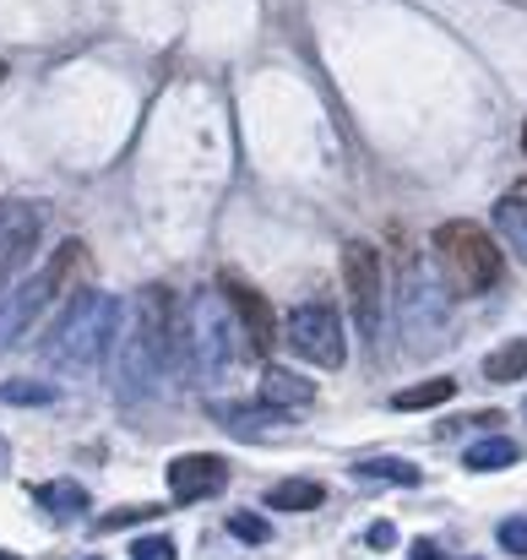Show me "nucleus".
<instances>
[{
  "label": "nucleus",
  "mask_w": 527,
  "mask_h": 560,
  "mask_svg": "<svg viewBox=\"0 0 527 560\" xmlns=\"http://www.w3.org/2000/svg\"><path fill=\"white\" fill-rule=\"evenodd\" d=\"M523 153H527V126H523Z\"/></svg>",
  "instance_id": "bb28decb"
},
{
  "label": "nucleus",
  "mask_w": 527,
  "mask_h": 560,
  "mask_svg": "<svg viewBox=\"0 0 527 560\" xmlns=\"http://www.w3.org/2000/svg\"><path fill=\"white\" fill-rule=\"evenodd\" d=\"M452 392H457L452 375H430V381H419V386H402V392L391 397V408H402V413H413V408H441Z\"/></svg>",
  "instance_id": "dca6fc26"
},
{
  "label": "nucleus",
  "mask_w": 527,
  "mask_h": 560,
  "mask_svg": "<svg viewBox=\"0 0 527 560\" xmlns=\"http://www.w3.org/2000/svg\"><path fill=\"white\" fill-rule=\"evenodd\" d=\"M484 375H490V381H501V386H506V381H523L527 375V338L501 343V349L484 360Z\"/></svg>",
  "instance_id": "a211bd4d"
},
{
  "label": "nucleus",
  "mask_w": 527,
  "mask_h": 560,
  "mask_svg": "<svg viewBox=\"0 0 527 560\" xmlns=\"http://www.w3.org/2000/svg\"><path fill=\"white\" fill-rule=\"evenodd\" d=\"M413 560H446V556H441L435 539H419V545H413Z\"/></svg>",
  "instance_id": "393cba45"
},
{
  "label": "nucleus",
  "mask_w": 527,
  "mask_h": 560,
  "mask_svg": "<svg viewBox=\"0 0 527 560\" xmlns=\"http://www.w3.org/2000/svg\"><path fill=\"white\" fill-rule=\"evenodd\" d=\"M256 402L261 408H278V413H300V408L316 402V381H305L300 371H283V365H261Z\"/></svg>",
  "instance_id": "9b49d317"
},
{
  "label": "nucleus",
  "mask_w": 527,
  "mask_h": 560,
  "mask_svg": "<svg viewBox=\"0 0 527 560\" xmlns=\"http://www.w3.org/2000/svg\"><path fill=\"white\" fill-rule=\"evenodd\" d=\"M131 560H179V550H175V539L148 534V539H131Z\"/></svg>",
  "instance_id": "aec40b11"
},
{
  "label": "nucleus",
  "mask_w": 527,
  "mask_h": 560,
  "mask_svg": "<svg viewBox=\"0 0 527 560\" xmlns=\"http://www.w3.org/2000/svg\"><path fill=\"white\" fill-rule=\"evenodd\" d=\"M495 234L527 261V186H512L495 201Z\"/></svg>",
  "instance_id": "f8f14e48"
},
{
  "label": "nucleus",
  "mask_w": 527,
  "mask_h": 560,
  "mask_svg": "<svg viewBox=\"0 0 527 560\" xmlns=\"http://www.w3.org/2000/svg\"><path fill=\"white\" fill-rule=\"evenodd\" d=\"M229 534L245 539V545H267V523L250 517V512H234V517H229Z\"/></svg>",
  "instance_id": "412c9836"
},
{
  "label": "nucleus",
  "mask_w": 527,
  "mask_h": 560,
  "mask_svg": "<svg viewBox=\"0 0 527 560\" xmlns=\"http://www.w3.org/2000/svg\"><path fill=\"white\" fill-rule=\"evenodd\" d=\"M229 327H239V322L218 305L212 289H201V294L190 300V327L179 332L185 360L196 365V375H223L229 371V360H234V349H229Z\"/></svg>",
  "instance_id": "0eeeda50"
},
{
  "label": "nucleus",
  "mask_w": 527,
  "mask_h": 560,
  "mask_svg": "<svg viewBox=\"0 0 527 560\" xmlns=\"http://www.w3.org/2000/svg\"><path fill=\"white\" fill-rule=\"evenodd\" d=\"M495 539H501V550H506V556H527V517H506Z\"/></svg>",
  "instance_id": "4be33fe9"
},
{
  "label": "nucleus",
  "mask_w": 527,
  "mask_h": 560,
  "mask_svg": "<svg viewBox=\"0 0 527 560\" xmlns=\"http://www.w3.org/2000/svg\"><path fill=\"white\" fill-rule=\"evenodd\" d=\"M523 419H527V402H523Z\"/></svg>",
  "instance_id": "c756f323"
},
{
  "label": "nucleus",
  "mask_w": 527,
  "mask_h": 560,
  "mask_svg": "<svg viewBox=\"0 0 527 560\" xmlns=\"http://www.w3.org/2000/svg\"><path fill=\"white\" fill-rule=\"evenodd\" d=\"M164 479H169L175 506H196V501H207L229 485V463L212 457V452H185V457H169Z\"/></svg>",
  "instance_id": "1a4fd4ad"
},
{
  "label": "nucleus",
  "mask_w": 527,
  "mask_h": 560,
  "mask_svg": "<svg viewBox=\"0 0 527 560\" xmlns=\"http://www.w3.org/2000/svg\"><path fill=\"white\" fill-rule=\"evenodd\" d=\"M512 463H517V446H512L506 435L473 441V446L462 452V468H468V474H501V468H512Z\"/></svg>",
  "instance_id": "2eb2a0df"
},
{
  "label": "nucleus",
  "mask_w": 527,
  "mask_h": 560,
  "mask_svg": "<svg viewBox=\"0 0 527 560\" xmlns=\"http://www.w3.org/2000/svg\"><path fill=\"white\" fill-rule=\"evenodd\" d=\"M0 560H16V556H0Z\"/></svg>",
  "instance_id": "c85d7f7f"
},
{
  "label": "nucleus",
  "mask_w": 527,
  "mask_h": 560,
  "mask_svg": "<svg viewBox=\"0 0 527 560\" xmlns=\"http://www.w3.org/2000/svg\"><path fill=\"white\" fill-rule=\"evenodd\" d=\"M283 338H289V349H294L305 365H316V371H338V365L349 360L343 316H338L332 305H300V311H289Z\"/></svg>",
  "instance_id": "423d86ee"
},
{
  "label": "nucleus",
  "mask_w": 527,
  "mask_h": 560,
  "mask_svg": "<svg viewBox=\"0 0 527 560\" xmlns=\"http://www.w3.org/2000/svg\"><path fill=\"white\" fill-rule=\"evenodd\" d=\"M175 327H179L175 294H169L164 283H148V289L137 294V322H131V332L120 338V397H126V402H148V397L169 381L175 354H185Z\"/></svg>",
  "instance_id": "f257e3e1"
},
{
  "label": "nucleus",
  "mask_w": 527,
  "mask_h": 560,
  "mask_svg": "<svg viewBox=\"0 0 527 560\" xmlns=\"http://www.w3.org/2000/svg\"><path fill=\"white\" fill-rule=\"evenodd\" d=\"M343 283H349L353 332H359L364 349H375L380 343V316H386V272H380V250L370 240L343 245Z\"/></svg>",
  "instance_id": "39448f33"
},
{
  "label": "nucleus",
  "mask_w": 527,
  "mask_h": 560,
  "mask_svg": "<svg viewBox=\"0 0 527 560\" xmlns=\"http://www.w3.org/2000/svg\"><path fill=\"white\" fill-rule=\"evenodd\" d=\"M364 545H370V550H391V545H397V528H391V523H370V528H364Z\"/></svg>",
  "instance_id": "b1692460"
},
{
  "label": "nucleus",
  "mask_w": 527,
  "mask_h": 560,
  "mask_svg": "<svg viewBox=\"0 0 527 560\" xmlns=\"http://www.w3.org/2000/svg\"><path fill=\"white\" fill-rule=\"evenodd\" d=\"M435 267H441V278H446V289L452 294H462V300H473V294H490L495 283H501V272H506V261H501V245L479 229V223H468V218H452V223H441L435 229Z\"/></svg>",
  "instance_id": "20e7f679"
},
{
  "label": "nucleus",
  "mask_w": 527,
  "mask_h": 560,
  "mask_svg": "<svg viewBox=\"0 0 527 560\" xmlns=\"http://www.w3.org/2000/svg\"><path fill=\"white\" fill-rule=\"evenodd\" d=\"M115 343H120V300L104 294V289H82V294L60 311V322L49 327L44 360H49L55 371L82 375V371H93V365H104Z\"/></svg>",
  "instance_id": "f03ea898"
},
{
  "label": "nucleus",
  "mask_w": 527,
  "mask_h": 560,
  "mask_svg": "<svg viewBox=\"0 0 527 560\" xmlns=\"http://www.w3.org/2000/svg\"><path fill=\"white\" fill-rule=\"evenodd\" d=\"M468 560H479V556H468Z\"/></svg>",
  "instance_id": "7c9ffc66"
},
{
  "label": "nucleus",
  "mask_w": 527,
  "mask_h": 560,
  "mask_svg": "<svg viewBox=\"0 0 527 560\" xmlns=\"http://www.w3.org/2000/svg\"><path fill=\"white\" fill-rule=\"evenodd\" d=\"M77 278L87 283V245H82V240H60L38 278L5 283V289H0V349L22 343L27 327H38V316H44Z\"/></svg>",
  "instance_id": "7ed1b4c3"
},
{
  "label": "nucleus",
  "mask_w": 527,
  "mask_h": 560,
  "mask_svg": "<svg viewBox=\"0 0 527 560\" xmlns=\"http://www.w3.org/2000/svg\"><path fill=\"white\" fill-rule=\"evenodd\" d=\"M11 468V446H5V435H0V474Z\"/></svg>",
  "instance_id": "a878e982"
},
{
  "label": "nucleus",
  "mask_w": 527,
  "mask_h": 560,
  "mask_svg": "<svg viewBox=\"0 0 527 560\" xmlns=\"http://www.w3.org/2000/svg\"><path fill=\"white\" fill-rule=\"evenodd\" d=\"M223 289V300H229V311H234V322H239V332H245V343L256 349V354H267L272 343H278V322H272V305L250 289V283H239V278H223L218 283Z\"/></svg>",
  "instance_id": "9d476101"
},
{
  "label": "nucleus",
  "mask_w": 527,
  "mask_h": 560,
  "mask_svg": "<svg viewBox=\"0 0 527 560\" xmlns=\"http://www.w3.org/2000/svg\"><path fill=\"white\" fill-rule=\"evenodd\" d=\"M55 523H77V517H87V490L82 485H71V479H55V485H38V495H33Z\"/></svg>",
  "instance_id": "ddd939ff"
},
{
  "label": "nucleus",
  "mask_w": 527,
  "mask_h": 560,
  "mask_svg": "<svg viewBox=\"0 0 527 560\" xmlns=\"http://www.w3.org/2000/svg\"><path fill=\"white\" fill-rule=\"evenodd\" d=\"M0 82H5V66H0Z\"/></svg>",
  "instance_id": "cd10ccee"
},
{
  "label": "nucleus",
  "mask_w": 527,
  "mask_h": 560,
  "mask_svg": "<svg viewBox=\"0 0 527 560\" xmlns=\"http://www.w3.org/2000/svg\"><path fill=\"white\" fill-rule=\"evenodd\" d=\"M60 392L49 381H0V402H22V408H44L55 402Z\"/></svg>",
  "instance_id": "6ab92c4d"
},
{
  "label": "nucleus",
  "mask_w": 527,
  "mask_h": 560,
  "mask_svg": "<svg viewBox=\"0 0 527 560\" xmlns=\"http://www.w3.org/2000/svg\"><path fill=\"white\" fill-rule=\"evenodd\" d=\"M44 240V207L22 196H0V289L16 283V272L33 261Z\"/></svg>",
  "instance_id": "6e6552de"
},
{
  "label": "nucleus",
  "mask_w": 527,
  "mask_h": 560,
  "mask_svg": "<svg viewBox=\"0 0 527 560\" xmlns=\"http://www.w3.org/2000/svg\"><path fill=\"white\" fill-rule=\"evenodd\" d=\"M148 517H159V506H120V512H109V517H104V528H126V523H148Z\"/></svg>",
  "instance_id": "5701e85b"
},
{
  "label": "nucleus",
  "mask_w": 527,
  "mask_h": 560,
  "mask_svg": "<svg viewBox=\"0 0 527 560\" xmlns=\"http://www.w3.org/2000/svg\"><path fill=\"white\" fill-rule=\"evenodd\" d=\"M267 506L272 512H316V506H327V485H316V479H283V485L267 490Z\"/></svg>",
  "instance_id": "4468645a"
},
{
  "label": "nucleus",
  "mask_w": 527,
  "mask_h": 560,
  "mask_svg": "<svg viewBox=\"0 0 527 560\" xmlns=\"http://www.w3.org/2000/svg\"><path fill=\"white\" fill-rule=\"evenodd\" d=\"M353 474H359V479H380V485H419V479H424V474H419L413 463H402V457H359Z\"/></svg>",
  "instance_id": "f3484780"
}]
</instances>
